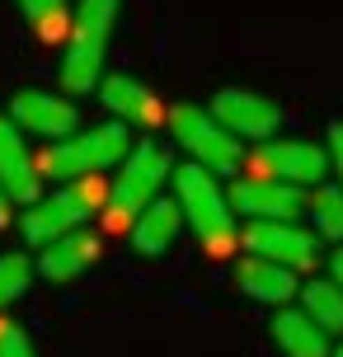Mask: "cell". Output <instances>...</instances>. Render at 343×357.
Masks as SVG:
<instances>
[{
	"mask_svg": "<svg viewBox=\"0 0 343 357\" xmlns=\"http://www.w3.org/2000/svg\"><path fill=\"white\" fill-rule=\"evenodd\" d=\"M118 10H123V0H75L71 29H66V52H61V71H56L66 99L99 89Z\"/></svg>",
	"mask_w": 343,
	"mask_h": 357,
	"instance_id": "6da1fadb",
	"label": "cell"
},
{
	"mask_svg": "<svg viewBox=\"0 0 343 357\" xmlns=\"http://www.w3.org/2000/svg\"><path fill=\"white\" fill-rule=\"evenodd\" d=\"M169 174H174L169 146L151 142V137L132 142L127 160L118 165V174H113L109 197H104V226H113V231H118V226H132V221L160 197V188L169 183Z\"/></svg>",
	"mask_w": 343,
	"mask_h": 357,
	"instance_id": "7a4b0ae2",
	"label": "cell"
},
{
	"mask_svg": "<svg viewBox=\"0 0 343 357\" xmlns=\"http://www.w3.org/2000/svg\"><path fill=\"white\" fill-rule=\"evenodd\" d=\"M169 183H174V202H179L188 231L198 235V245L212 259H226L235 250L240 231H235V212L226 202V188L217 183V174H207L198 165H179L169 174Z\"/></svg>",
	"mask_w": 343,
	"mask_h": 357,
	"instance_id": "3957f363",
	"label": "cell"
},
{
	"mask_svg": "<svg viewBox=\"0 0 343 357\" xmlns=\"http://www.w3.org/2000/svg\"><path fill=\"white\" fill-rule=\"evenodd\" d=\"M132 151V132L123 123H99L80 137L52 142L38 155V178H56V183H80V178H99L104 169H118Z\"/></svg>",
	"mask_w": 343,
	"mask_h": 357,
	"instance_id": "277c9868",
	"label": "cell"
},
{
	"mask_svg": "<svg viewBox=\"0 0 343 357\" xmlns=\"http://www.w3.org/2000/svg\"><path fill=\"white\" fill-rule=\"evenodd\" d=\"M165 127H169L174 146L188 155V165H198L207 174H235V165L245 160L240 142L198 104H174L165 113Z\"/></svg>",
	"mask_w": 343,
	"mask_h": 357,
	"instance_id": "5b68a950",
	"label": "cell"
},
{
	"mask_svg": "<svg viewBox=\"0 0 343 357\" xmlns=\"http://www.w3.org/2000/svg\"><path fill=\"white\" fill-rule=\"evenodd\" d=\"M104 188H99V178H80V183H66V188H56V193L38 197L29 202V212H24V240L33 245V250H47L52 240L61 235L80 231L85 221L94 216V207H104Z\"/></svg>",
	"mask_w": 343,
	"mask_h": 357,
	"instance_id": "8992f818",
	"label": "cell"
},
{
	"mask_svg": "<svg viewBox=\"0 0 343 357\" xmlns=\"http://www.w3.org/2000/svg\"><path fill=\"white\" fill-rule=\"evenodd\" d=\"M240 245L254 259H268V264L287 268V273H306L320 264V240L315 231L296 226V221H250L240 231Z\"/></svg>",
	"mask_w": 343,
	"mask_h": 357,
	"instance_id": "52a82bcc",
	"label": "cell"
},
{
	"mask_svg": "<svg viewBox=\"0 0 343 357\" xmlns=\"http://www.w3.org/2000/svg\"><path fill=\"white\" fill-rule=\"evenodd\" d=\"M10 123H15L24 137L66 142V137H75V127H80V108H75V99L56 94V89L24 85V89L10 94Z\"/></svg>",
	"mask_w": 343,
	"mask_h": 357,
	"instance_id": "ba28073f",
	"label": "cell"
},
{
	"mask_svg": "<svg viewBox=\"0 0 343 357\" xmlns=\"http://www.w3.org/2000/svg\"><path fill=\"white\" fill-rule=\"evenodd\" d=\"M235 142H273V132L282 127V108L273 104L268 94L259 89H240V85H226L212 94V108H207Z\"/></svg>",
	"mask_w": 343,
	"mask_h": 357,
	"instance_id": "9c48e42d",
	"label": "cell"
},
{
	"mask_svg": "<svg viewBox=\"0 0 343 357\" xmlns=\"http://www.w3.org/2000/svg\"><path fill=\"white\" fill-rule=\"evenodd\" d=\"M254 174L287 183V188H320L329 174V155L315 142H264L254 151Z\"/></svg>",
	"mask_w": 343,
	"mask_h": 357,
	"instance_id": "30bf717a",
	"label": "cell"
},
{
	"mask_svg": "<svg viewBox=\"0 0 343 357\" xmlns=\"http://www.w3.org/2000/svg\"><path fill=\"white\" fill-rule=\"evenodd\" d=\"M226 202L245 221H296L306 212V193L301 188H287V183H273V178H259V174L235 178Z\"/></svg>",
	"mask_w": 343,
	"mask_h": 357,
	"instance_id": "8fae6325",
	"label": "cell"
},
{
	"mask_svg": "<svg viewBox=\"0 0 343 357\" xmlns=\"http://www.w3.org/2000/svg\"><path fill=\"white\" fill-rule=\"evenodd\" d=\"M94 94H99V104L113 113V123H123L127 132H132V127H160L165 113H169L155 89L142 85L137 75H123V71H113V75L104 71V80H99Z\"/></svg>",
	"mask_w": 343,
	"mask_h": 357,
	"instance_id": "7c38bea8",
	"label": "cell"
},
{
	"mask_svg": "<svg viewBox=\"0 0 343 357\" xmlns=\"http://www.w3.org/2000/svg\"><path fill=\"white\" fill-rule=\"evenodd\" d=\"M38 165H33V151L24 142V132H19L10 118H0V188L10 193V202H38Z\"/></svg>",
	"mask_w": 343,
	"mask_h": 357,
	"instance_id": "4fadbf2b",
	"label": "cell"
},
{
	"mask_svg": "<svg viewBox=\"0 0 343 357\" xmlns=\"http://www.w3.org/2000/svg\"><path fill=\"white\" fill-rule=\"evenodd\" d=\"M99 254H104V240L80 226V231L52 240L47 250L38 254V278H47V282H75L85 268L99 264Z\"/></svg>",
	"mask_w": 343,
	"mask_h": 357,
	"instance_id": "5bb4252c",
	"label": "cell"
},
{
	"mask_svg": "<svg viewBox=\"0 0 343 357\" xmlns=\"http://www.w3.org/2000/svg\"><path fill=\"white\" fill-rule=\"evenodd\" d=\"M132 250L142 254V259H160V254H169L174 250V240H179V231H183V212H179V202L174 197H155L151 207H146L132 226Z\"/></svg>",
	"mask_w": 343,
	"mask_h": 357,
	"instance_id": "9a60e30c",
	"label": "cell"
},
{
	"mask_svg": "<svg viewBox=\"0 0 343 357\" xmlns=\"http://www.w3.org/2000/svg\"><path fill=\"white\" fill-rule=\"evenodd\" d=\"M235 287H240L250 301H264V305H287L291 296L301 291L296 273L268 264V259H254V254H245V259L235 264Z\"/></svg>",
	"mask_w": 343,
	"mask_h": 357,
	"instance_id": "2e32d148",
	"label": "cell"
},
{
	"mask_svg": "<svg viewBox=\"0 0 343 357\" xmlns=\"http://www.w3.org/2000/svg\"><path fill=\"white\" fill-rule=\"evenodd\" d=\"M273 339L287 357H329V334L320 324H310L301 310H291V305H282L273 315Z\"/></svg>",
	"mask_w": 343,
	"mask_h": 357,
	"instance_id": "e0dca14e",
	"label": "cell"
},
{
	"mask_svg": "<svg viewBox=\"0 0 343 357\" xmlns=\"http://www.w3.org/2000/svg\"><path fill=\"white\" fill-rule=\"evenodd\" d=\"M301 315L310 324H320L325 334H343V291L329 278H315V282L301 287Z\"/></svg>",
	"mask_w": 343,
	"mask_h": 357,
	"instance_id": "ac0fdd59",
	"label": "cell"
},
{
	"mask_svg": "<svg viewBox=\"0 0 343 357\" xmlns=\"http://www.w3.org/2000/svg\"><path fill=\"white\" fill-rule=\"evenodd\" d=\"M19 10H24L38 43H66V29H71V5L66 0H19Z\"/></svg>",
	"mask_w": 343,
	"mask_h": 357,
	"instance_id": "d6986e66",
	"label": "cell"
},
{
	"mask_svg": "<svg viewBox=\"0 0 343 357\" xmlns=\"http://www.w3.org/2000/svg\"><path fill=\"white\" fill-rule=\"evenodd\" d=\"M306 216H310V226H315V235L343 240V188H339V183H320V188H310Z\"/></svg>",
	"mask_w": 343,
	"mask_h": 357,
	"instance_id": "ffe728a7",
	"label": "cell"
},
{
	"mask_svg": "<svg viewBox=\"0 0 343 357\" xmlns=\"http://www.w3.org/2000/svg\"><path fill=\"white\" fill-rule=\"evenodd\" d=\"M33 287V259L29 254H0V310L15 305Z\"/></svg>",
	"mask_w": 343,
	"mask_h": 357,
	"instance_id": "44dd1931",
	"label": "cell"
},
{
	"mask_svg": "<svg viewBox=\"0 0 343 357\" xmlns=\"http://www.w3.org/2000/svg\"><path fill=\"white\" fill-rule=\"evenodd\" d=\"M0 357H38L33 343H29V334L19 329V324L0 320Z\"/></svg>",
	"mask_w": 343,
	"mask_h": 357,
	"instance_id": "7402d4cb",
	"label": "cell"
},
{
	"mask_svg": "<svg viewBox=\"0 0 343 357\" xmlns=\"http://www.w3.org/2000/svg\"><path fill=\"white\" fill-rule=\"evenodd\" d=\"M325 155H329V169L339 174V188H343V123H329V146H325Z\"/></svg>",
	"mask_w": 343,
	"mask_h": 357,
	"instance_id": "603a6c76",
	"label": "cell"
},
{
	"mask_svg": "<svg viewBox=\"0 0 343 357\" xmlns=\"http://www.w3.org/2000/svg\"><path fill=\"white\" fill-rule=\"evenodd\" d=\"M329 282L343 291V250H334V259H329Z\"/></svg>",
	"mask_w": 343,
	"mask_h": 357,
	"instance_id": "cb8c5ba5",
	"label": "cell"
},
{
	"mask_svg": "<svg viewBox=\"0 0 343 357\" xmlns=\"http://www.w3.org/2000/svg\"><path fill=\"white\" fill-rule=\"evenodd\" d=\"M5 226H10V193L0 188V231H5Z\"/></svg>",
	"mask_w": 343,
	"mask_h": 357,
	"instance_id": "d4e9b609",
	"label": "cell"
},
{
	"mask_svg": "<svg viewBox=\"0 0 343 357\" xmlns=\"http://www.w3.org/2000/svg\"><path fill=\"white\" fill-rule=\"evenodd\" d=\"M334 357H343V343H339V353H334Z\"/></svg>",
	"mask_w": 343,
	"mask_h": 357,
	"instance_id": "484cf974",
	"label": "cell"
}]
</instances>
